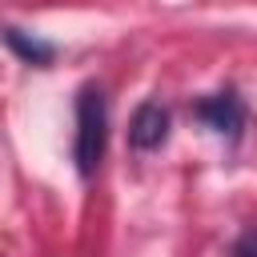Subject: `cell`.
Wrapping results in <instances>:
<instances>
[{
    "label": "cell",
    "instance_id": "6da1fadb",
    "mask_svg": "<svg viewBox=\"0 0 257 257\" xmlns=\"http://www.w3.org/2000/svg\"><path fill=\"white\" fill-rule=\"evenodd\" d=\"M104 145H108V104L96 84H84L76 96V145H72L80 177H92L100 169Z\"/></svg>",
    "mask_w": 257,
    "mask_h": 257
},
{
    "label": "cell",
    "instance_id": "7a4b0ae2",
    "mask_svg": "<svg viewBox=\"0 0 257 257\" xmlns=\"http://www.w3.org/2000/svg\"><path fill=\"white\" fill-rule=\"evenodd\" d=\"M193 116H197L205 128H213L217 137H237L241 124H245V108H241V100H237L233 92H217V96L197 100V104H193Z\"/></svg>",
    "mask_w": 257,
    "mask_h": 257
},
{
    "label": "cell",
    "instance_id": "3957f363",
    "mask_svg": "<svg viewBox=\"0 0 257 257\" xmlns=\"http://www.w3.org/2000/svg\"><path fill=\"white\" fill-rule=\"evenodd\" d=\"M128 141H133V149H141V153H149V149H161V145L169 141V112H165L157 100H145V104L133 112Z\"/></svg>",
    "mask_w": 257,
    "mask_h": 257
},
{
    "label": "cell",
    "instance_id": "277c9868",
    "mask_svg": "<svg viewBox=\"0 0 257 257\" xmlns=\"http://www.w3.org/2000/svg\"><path fill=\"white\" fill-rule=\"evenodd\" d=\"M4 40H8V48L20 52V60H28V64H48V60L56 56L52 44H44V40H36V36H24L20 28H4Z\"/></svg>",
    "mask_w": 257,
    "mask_h": 257
},
{
    "label": "cell",
    "instance_id": "5b68a950",
    "mask_svg": "<svg viewBox=\"0 0 257 257\" xmlns=\"http://www.w3.org/2000/svg\"><path fill=\"white\" fill-rule=\"evenodd\" d=\"M229 257H257V225H253V229H245V233L233 241Z\"/></svg>",
    "mask_w": 257,
    "mask_h": 257
}]
</instances>
